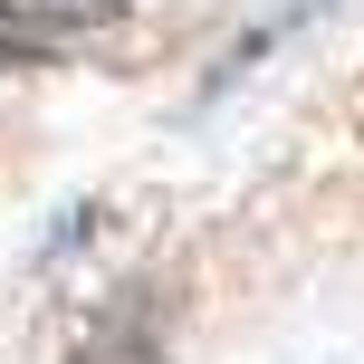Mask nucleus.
I'll list each match as a JSON object with an SVG mask.
<instances>
[{"label": "nucleus", "instance_id": "obj_1", "mask_svg": "<svg viewBox=\"0 0 364 364\" xmlns=\"http://www.w3.org/2000/svg\"><path fill=\"white\" fill-rule=\"evenodd\" d=\"M10 48H19V38H10V29H0V68H10Z\"/></svg>", "mask_w": 364, "mask_h": 364}]
</instances>
